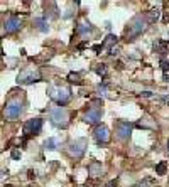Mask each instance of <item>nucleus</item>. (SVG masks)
I'll use <instances>...</instances> for the list:
<instances>
[{"label":"nucleus","instance_id":"1","mask_svg":"<svg viewBox=\"0 0 169 187\" xmlns=\"http://www.w3.org/2000/svg\"><path fill=\"white\" fill-rule=\"evenodd\" d=\"M147 24H149L147 17H144V15L134 17L132 20H130V24H129V27L125 29V39L127 41H134L137 36H140L142 32H145Z\"/></svg>","mask_w":169,"mask_h":187},{"label":"nucleus","instance_id":"2","mask_svg":"<svg viewBox=\"0 0 169 187\" xmlns=\"http://www.w3.org/2000/svg\"><path fill=\"white\" fill-rule=\"evenodd\" d=\"M51 121H53L54 126H58V128H66L69 123V113L68 110L63 108V106H58V108H53L51 110Z\"/></svg>","mask_w":169,"mask_h":187},{"label":"nucleus","instance_id":"3","mask_svg":"<svg viewBox=\"0 0 169 187\" xmlns=\"http://www.w3.org/2000/svg\"><path fill=\"white\" fill-rule=\"evenodd\" d=\"M21 113H22V103L21 101L14 99V101H10V103L5 104L4 115H5L7 120H17L19 116H21Z\"/></svg>","mask_w":169,"mask_h":187},{"label":"nucleus","instance_id":"4","mask_svg":"<svg viewBox=\"0 0 169 187\" xmlns=\"http://www.w3.org/2000/svg\"><path fill=\"white\" fill-rule=\"evenodd\" d=\"M51 98H53L59 106H63V104H66L69 101V98H71V91H69V88H66V86H59L56 91L51 89Z\"/></svg>","mask_w":169,"mask_h":187},{"label":"nucleus","instance_id":"5","mask_svg":"<svg viewBox=\"0 0 169 187\" xmlns=\"http://www.w3.org/2000/svg\"><path fill=\"white\" fill-rule=\"evenodd\" d=\"M86 143L88 142L84 140V138H79V140H74L69 143L68 147V153L71 157H74V159H81L84 153V148H86Z\"/></svg>","mask_w":169,"mask_h":187},{"label":"nucleus","instance_id":"6","mask_svg":"<svg viewBox=\"0 0 169 187\" xmlns=\"http://www.w3.org/2000/svg\"><path fill=\"white\" fill-rule=\"evenodd\" d=\"M41 130H42V120L41 118L29 120V121H26V125H24V133H26V137L39 135Z\"/></svg>","mask_w":169,"mask_h":187},{"label":"nucleus","instance_id":"7","mask_svg":"<svg viewBox=\"0 0 169 187\" xmlns=\"http://www.w3.org/2000/svg\"><path fill=\"white\" fill-rule=\"evenodd\" d=\"M21 27H22V20L21 17L17 15H10L4 20V31L7 34H15L17 31H21Z\"/></svg>","mask_w":169,"mask_h":187},{"label":"nucleus","instance_id":"8","mask_svg":"<svg viewBox=\"0 0 169 187\" xmlns=\"http://www.w3.org/2000/svg\"><path fill=\"white\" fill-rule=\"evenodd\" d=\"M134 125L129 123V121H118L117 123V138L118 140H127L130 133H132Z\"/></svg>","mask_w":169,"mask_h":187},{"label":"nucleus","instance_id":"9","mask_svg":"<svg viewBox=\"0 0 169 187\" xmlns=\"http://www.w3.org/2000/svg\"><path fill=\"white\" fill-rule=\"evenodd\" d=\"M39 79H41L39 73H34V71H24V73L19 74L17 81L22 83V84H32V83H36V81H39Z\"/></svg>","mask_w":169,"mask_h":187},{"label":"nucleus","instance_id":"10","mask_svg":"<svg viewBox=\"0 0 169 187\" xmlns=\"http://www.w3.org/2000/svg\"><path fill=\"white\" fill-rule=\"evenodd\" d=\"M101 120V110L100 108H90L84 113V121L88 125H95Z\"/></svg>","mask_w":169,"mask_h":187},{"label":"nucleus","instance_id":"11","mask_svg":"<svg viewBox=\"0 0 169 187\" xmlns=\"http://www.w3.org/2000/svg\"><path fill=\"white\" fill-rule=\"evenodd\" d=\"M95 140L98 142V143H108L110 142V131H108V128L107 126H96L95 130Z\"/></svg>","mask_w":169,"mask_h":187},{"label":"nucleus","instance_id":"12","mask_svg":"<svg viewBox=\"0 0 169 187\" xmlns=\"http://www.w3.org/2000/svg\"><path fill=\"white\" fill-rule=\"evenodd\" d=\"M101 172H103V167H101L100 162H91L90 165H88V174H90L91 177L101 175Z\"/></svg>","mask_w":169,"mask_h":187},{"label":"nucleus","instance_id":"13","mask_svg":"<svg viewBox=\"0 0 169 187\" xmlns=\"http://www.w3.org/2000/svg\"><path fill=\"white\" fill-rule=\"evenodd\" d=\"M34 26L37 27V31H41V32H48L49 31L48 19H46V17H36V19H34Z\"/></svg>","mask_w":169,"mask_h":187},{"label":"nucleus","instance_id":"14","mask_svg":"<svg viewBox=\"0 0 169 187\" xmlns=\"http://www.w3.org/2000/svg\"><path fill=\"white\" fill-rule=\"evenodd\" d=\"M93 31V27H91L90 22H79L78 27H76V32H78L79 36H86V34H90Z\"/></svg>","mask_w":169,"mask_h":187},{"label":"nucleus","instance_id":"15","mask_svg":"<svg viewBox=\"0 0 169 187\" xmlns=\"http://www.w3.org/2000/svg\"><path fill=\"white\" fill-rule=\"evenodd\" d=\"M135 126H137V128H149V130H154V128H156V123H154L149 116H144L142 121H137V123H135Z\"/></svg>","mask_w":169,"mask_h":187},{"label":"nucleus","instance_id":"16","mask_svg":"<svg viewBox=\"0 0 169 187\" xmlns=\"http://www.w3.org/2000/svg\"><path fill=\"white\" fill-rule=\"evenodd\" d=\"M154 52H159L161 56H166V52H168L166 42H162V41H156L154 42Z\"/></svg>","mask_w":169,"mask_h":187},{"label":"nucleus","instance_id":"17","mask_svg":"<svg viewBox=\"0 0 169 187\" xmlns=\"http://www.w3.org/2000/svg\"><path fill=\"white\" fill-rule=\"evenodd\" d=\"M159 15H161V9H152V10L149 12V15H147V20H149V24H152V22H156L159 19Z\"/></svg>","mask_w":169,"mask_h":187},{"label":"nucleus","instance_id":"18","mask_svg":"<svg viewBox=\"0 0 169 187\" xmlns=\"http://www.w3.org/2000/svg\"><path fill=\"white\" fill-rule=\"evenodd\" d=\"M68 81H69V83H74V84H81V83H83L79 73H69L68 74Z\"/></svg>","mask_w":169,"mask_h":187},{"label":"nucleus","instance_id":"19","mask_svg":"<svg viewBox=\"0 0 169 187\" xmlns=\"http://www.w3.org/2000/svg\"><path fill=\"white\" fill-rule=\"evenodd\" d=\"M166 172H168V164H166L164 160L159 162L157 165H156V174H159V175H164Z\"/></svg>","mask_w":169,"mask_h":187},{"label":"nucleus","instance_id":"20","mask_svg":"<svg viewBox=\"0 0 169 187\" xmlns=\"http://www.w3.org/2000/svg\"><path fill=\"white\" fill-rule=\"evenodd\" d=\"M117 39H118V37H117L115 34H108V36H107V39L101 42V44H103V46H110V44H115Z\"/></svg>","mask_w":169,"mask_h":187},{"label":"nucleus","instance_id":"21","mask_svg":"<svg viewBox=\"0 0 169 187\" xmlns=\"http://www.w3.org/2000/svg\"><path fill=\"white\" fill-rule=\"evenodd\" d=\"M44 147H46L48 150H56V140H54V138H48L46 143H44Z\"/></svg>","mask_w":169,"mask_h":187},{"label":"nucleus","instance_id":"22","mask_svg":"<svg viewBox=\"0 0 169 187\" xmlns=\"http://www.w3.org/2000/svg\"><path fill=\"white\" fill-rule=\"evenodd\" d=\"M95 73L98 74V76H105L107 74V66L105 64H98V66L95 68Z\"/></svg>","mask_w":169,"mask_h":187},{"label":"nucleus","instance_id":"23","mask_svg":"<svg viewBox=\"0 0 169 187\" xmlns=\"http://www.w3.org/2000/svg\"><path fill=\"white\" fill-rule=\"evenodd\" d=\"M10 157L14 159V160H19V159H21V150H19V148H14L12 153H10Z\"/></svg>","mask_w":169,"mask_h":187},{"label":"nucleus","instance_id":"24","mask_svg":"<svg viewBox=\"0 0 169 187\" xmlns=\"http://www.w3.org/2000/svg\"><path fill=\"white\" fill-rule=\"evenodd\" d=\"M161 68L164 69V73H168V69H169V61H161Z\"/></svg>","mask_w":169,"mask_h":187},{"label":"nucleus","instance_id":"25","mask_svg":"<svg viewBox=\"0 0 169 187\" xmlns=\"http://www.w3.org/2000/svg\"><path fill=\"white\" fill-rule=\"evenodd\" d=\"M103 47H105L103 44H95V46H93V51H95L96 54H100V51L103 49Z\"/></svg>","mask_w":169,"mask_h":187},{"label":"nucleus","instance_id":"26","mask_svg":"<svg viewBox=\"0 0 169 187\" xmlns=\"http://www.w3.org/2000/svg\"><path fill=\"white\" fill-rule=\"evenodd\" d=\"M140 94H142L144 98H152V96H154V94L151 93V91H142V93H140Z\"/></svg>","mask_w":169,"mask_h":187},{"label":"nucleus","instance_id":"27","mask_svg":"<svg viewBox=\"0 0 169 187\" xmlns=\"http://www.w3.org/2000/svg\"><path fill=\"white\" fill-rule=\"evenodd\" d=\"M105 91H107V84H103V86H98V93H100V94H105Z\"/></svg>","mask_w":169,"mask_h":187},{"label":"nucleus","instance_id":"28","mask_svg":"<svg viewBox=\"0 0 169 187\" xmlns=\"http://www.w3.org/2000/svg\"><path fill=\"white\" fill-rule=\"evenodd\" d=\"M118 54V49L117 47H110V56H117Z\"/></svg>","mask_w":169,"mask_h":187},{"label":"nucleus","instance_id":"29","mask_svg":"<svg viewBox=\"0 0 169 187\" xmlns=\"http://www.w3.org/2000/svg\"><path fill=\"white\" fill-rule=\"evenodd\" d=\"M84 47H86V42H81V44H78V49H79V51H83Z\"/></svg>","mask_w":169,"mask_h":187},{"label":"nucleus","instance_id":"30","mask_svg":"<svg viewBox=\"0 0 169 187\" xmlns=\"http://www.w3.org/2000/svg\"><path fill=\"white\" fill-rule=\"evenodd\" d=\"M162 79H164V81H169V73H164Z\"/></svg>","mask_w":169,"mask_h":187},{"label":"nucleus","instance_id":"31","mask_svg":"<svg viewBox=\"0 0 169 187\" xmlns=\"http://www.w3.org/2000/svg\"><path fill=\"white\" fill-rule=\"evenodd\" d=\"M113 186H115V182H108V184H107L105 187H113Z\"/></svg>","mask_w":169,"mask_h":187},{"label":"nucleus","instance_id":"32","mask_svg":"<svg viewBox=\"0 0 169 187\" xmlns=\"http://www.w3.org/2000/svg\"><path fill=\"white\" fill-rule=\"evenodd\" d=\"M74 2H76V4H79V0H74Z\"/></svg>","mask_w":169,"mask_h":187},{"label":"nucleus","instance_id":"33","mask_svg":"<svg viewBox=\"0 0 169 187\" xmlns=\"http://www.w3.org/2000/svg\"><path fill=\"white\" fill-rule=\"evenodd\" d=\"M168 148H169V140H168Z\"/></svg>","mask_w":169,"mask_h":187},{"label":"nucleus","instance_id":"34","mask_svg":"<svg viewBox=\"0 0 169 187\" xmlns=\"http://www.w3.org/2000/svg\"><path fill=\"white\" fill-rule=\"evenodd\" d=\"M168 103H169V99H168Z\"/></svg>","mask_w":169,"mask_h":187}]
</instances>
